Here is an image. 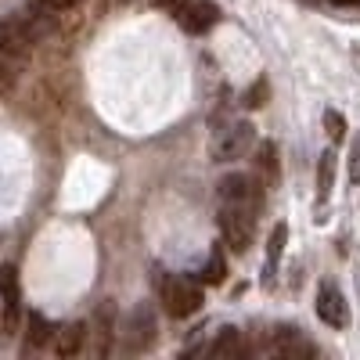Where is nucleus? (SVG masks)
Returning a JSON list of instances; mask_svg holds the SVG:
<instances>
[{
  "mask_svg": "<svg viewBox=\"0 0 360 360\" xmlns=\"http://www.w3.org/2000/svg\"><path fill=\"white\" fill-rule=\"evenodd\" d=\"M224 274H227V266H224V252L217 249L213 256H209L205 270H202V281H205V285H220V281H224Z\"/></svg>",
  "mask_w": 360,
  "mask_h": 360,
  "instance_id": "nucleus-17",
  "label": "nucleus"
},
{
  "mask_svg": "<svg viewBox=\"0 0 360 360\" xmlns=\"http://www.w3.org/2000/svg\"><path fill=\"white\" fill-rule=\"evenodd\" d=\"M263 98H266V83H256V86L249 90V94H245V105H249V108H259V105H263Z\"/></svg>",
  "mask_w": 360,
  "mask_h": 360,
  "instance_id": "nucleus-20",
  "label": "nucleus"
},
{
  "mask_svg": "<svg viewBox=\"0 0 360 360\" xmlns=\"http://www.w3.org/2000/svg\"><path fill=\"white\" fill-rule=\"evenodd\" d=\"M209 356H245V342L242 335L234 332V328H227V332H220V339L205 349Z\"/></svg>",
  "mask_w": 360,
  "mask_h": 360,
  "instance_id": "nucleus-14",
  "label": "nucleus"
},
{
  "mask_svg": "<svg viewBox=\"0 0 360 360\" xmlns=\"http://www.w3.org/2000/svg\"><path fill=\"white\" fill-rule=\"evenodd\" d=\"M220 234L224 242L234 249V252H249L252 245V231H256V209H245V205H224L220 202Z\"/></svg>",
  "mask_w": 360,
  "mask_h": 360,
  "instance_id": "nucleus-2",
  "label": "nucleus"
},
{
  "mask_svg": "<svg viewBox=\"0 0 360 360\" xmlns=\"http://www.w3.org/2000/svg\"><path fill=\"white\" fill-rule=\"evenodd\" d=\"M256 166H259V173L266 176V184H274V180H278V144H274V141H263V144H259Z\"/></svg>",
  "mask_w": 360,
  "mask_h": 360,
  "instance_id": "nucleus-15",
  "label": "nucleus"
},
{
  "mask_svg": "<svg viewBox=\"0 0 360 360\" xmlns=\"http://www.w3.org/2000/svg\"><path fill=\"white\" fill-rule=\"evenodd\" d=\"M0 303H4V328L15 332L18 314H22V285H18V270L11 263L0 266Z\"/></svg>",
  "mask_w": 360,
  "mask_h": 360,
  "instance_id": "nucleus-5",
  "label": "nucleus"
},
{
  "mask_svg": "<svg viewBox=\"0 0 360 360\" xmlns=\"http://www.w3.org/2000/svg\"><path fill=\"white\" fill-rule=\"evenodd\" d=\"M162 303L173 317H191L202 310V285L188 274H166L162 278Z\"/></svg>",
  "mask_w": 360,
  "mask_h": 360,
  "instance_id": "nucleus-1",
  "label": "nucleus"
},
{
  "mask_svg": "<svg viewBox=\"0 0 360 360\" xmlns=\"http://www.w3.org/2000/svg\"><path fill=\"white\" fill-rule=\"evenodd\" d=\"M324 127H328V137H332V141H342L346 137V119L339 112H332V108L324 112Z\"/></svg>",
  "mask_w": 360,
  "mask_h": 360,
  "instance_id": "nucleus-18",
  "label": "nucleus"
},
{
  "mask_svg": "<svg viewBox=\"0 0 360 360\" xmlns=\"http://www.w3.org/2000/svg\"><path fill=\"white\" fill-rule=\"evenodd\" d=\"M11 83H15V79H11V72H8L4 65H0V94H8V90H11Z\"/></svg>",
  "mask_w": 360,
  "mask_h": 360,
  "instance_id": "nucleus-23",
  "label": "nucleus"
},
{
  "mask_svg": "<svg viewBox=\"0 0 360 360\" xmlns=\"http://www.w3.org/2000/svg\"><path fill=\"white\" fill-rule=\"evenodd\" d=\"M54 339V324L44 317V314H29V332H25V342L33 346V349H40V346H47Z\"/></svg>",
  "mask_w": 360,
  "mask_h": 360,
  "instance_id": "nucleus-13",
  "label": "nucleus"
},
{
  "mask_svg": "<svg viewBox=\"0 0 360 360\" xmlns=\"http://www.w3.org/2000/svg\"><path fill=\"white\" fill-rule=\"evenodd\" d=\"M252 144H256L252 123H231V127L217 130V137H213V159H217V162L242 159Z\"/></svg>",
  "mask_w": 360,
  "mask_h": 360,
  "instance_id": "nucleus-3",
  "label": "nucleus"
},
{
  "mask_svg": "<svg viewBox=\"0 0 360 360\" xmlns=\"http://www.w3.org/2000/svg\"><path fill=\"white\" fill-rule=\"evenodd\" d=\"M332 176H335V148H328L317 162V202L324 205L328 195H332Z\"/></svg>",
  "mask_w": 360,
  "mask_h": 360,
  "instance_id": "nucleus-12",
  "label": "nucleus"
},
{
  "mask_svg": "<svg viewBox=\"0 0 360 360\" xmlns=\"http://www.w3.org/2000/svg\"><path fill=\"white\" fill-rule=\"evenodd\" d=\"M270 353H278V356H314V346L299 339L295 328H278V339H274V346H270Z\"/></svg>",
  "mask_w": 360,
  "mask_h": 360,
  "instance_id": "nucleus-11",
  "label": "nucleus"
},
{
  "mask_svg": "<svg viewBox=\"0 0 360 360\" xmlns=\"http://www.w3.org/2000/svg\"><path fill=\"white\" fill-rule=\"evenodd\" d=\"M176 18H180V25H184L191 37H202V33H209V29L220 22V8L213 4V0H188Z\"/></svg>",
  "mask_w": 360,
  "mask_h": 360,
  "instance_id": "nucleus-6",
  "label": "nucleus"
},
{
  "mask_svg": "<svg viewBox=\"0 0 360 360\" xmlns=\"http://www.w3.org/2000/svg\"><path fill=\"white\" fill-rule=\"evenodd\" d=\"M259 180L249 173H231L220 180V202L224 205H245V209H259L263 195H259Z\"/></svg>",
  "mask_w": 360,
  "mask_h": 360,
  "instance_id": "nucleus-4",
  "label": "nucleus"
},
{
  "mask_svg": "<svg viewBox=\"0 0 360 360\" xmlns=\"http://www.w3.org/2000/svg\"><path fill=\"white\" fill-rule=\"evenodd\" d=\"M155 8H162V11H169V15H180V8L188 4V0H152Z\"/></svg>",
  "mask_w": 360,
  "mask_h": 360,
  "instance_id": "nucleus-22",
  "label": "nucleus"
},
{
  "mask_svg": "<svg viewBox=\"0 0 360 360\" xmlns=\"http://www.w3.org/2000/svg\"><path fill=\"white\" fill-rule=\"evenodd\" d=\"M83 346H86V324L72 321V324L62 328V332L54 328V349H58V356H76V353H83Z\"/></svg>",
  "mask_w": 360,
  "mask_h": 360,
  "instance_id": "nucleus-10",
  "label": "nucleus"
},
{
  "mask_svg": "<svg viewBox=\"0 0 360 360\" xmlns=\"http://www.w3.org/2000/svg\"><path fill=\"white\" fill-rule=\"evenodd\" d=\"M33 33L18 22H0V54H8V58H29V51H33Z\"/></svg>",
  "mask_w": 360,
  "mask_h": 360,
  "instance_id": "nucleus-8",
  "label": "nucleus"
},
{
  "mask_svg": "<svg viewBox=\"0 0 360 360\" xmlns=\"http://www.w3.org/2000/svg\"><path fill=\"white\" fill-rule=\"evenodd\" d=\"M285 238H288V227H285V224H278V227H274V234H270V249H266V256H270V263H266V278L274 274L278 256H281V249H285Z\"/></svg>",
  "mask_w": 360,
  "mask_h": 360,
  "instance_id": "nucleus-16",
  "label": "nucleus"
},
{
  "mask_svg": "<svg viewBox=\"0 0 360 360\" xmlns=\"http://www.w3.org/2000/svg\"><path fill=\"white\" fill-rule=\"evenodd\" d=\"M346 173H349V184H360V134L349 148V159H346Z\"/></svg>",
  "mask_w": 360,
  "mask_h": 360,
  "instance_id": "nucleus-19",
  "label": "nucleus"
},
{
  "mask_svg": "<svg viewBox=\"0 0 360 360\" xmlns=\"http://www.w3.org/2000/svg\"><path fill=\"white\" fill-rule=\"evenodd\" d=\"M152 339H155V317H152V310L137 307L127 321V342H130V349H144V346H152Z\"/></svg>",
  "mask_w": 360,
  "mask_h": 360,
  "instance_id": "nucleus-9",
  "label": "nucleus"
},
{
  "mask_svg": "<svg viewBox=\"0 0 360 360\" xmlns=\"http://www.w3.org/2000/svg\"><path fill=\"white\" fill-rule=\"evenodd\" d=\"M332 4H342V8H349V4H360V0H332Z\"/></svg>",
  "mask_w": 360,
  "mask_h": 360,
  "instance_id": "nucleus-24",
  "label": "nucleus"
},
{
  "mask_svg": "<svg viewBox=\"0 0 360 360\" xmlns=\"http://www.w3.org/2000/svg\"><path fill=\"white\" fill-rule=\"evenodd\" d=\"M317 317L324 324H332V328H346L349 324V307H346V299L335 285H324L317 292Z\"/></svg>",
  "mask_w": 360,
  "mask_h": 360,
  "instance_id": "nucleus-7",
  "label": "nucleus"
},
{
  "mask_svg": "<svg viewBox=\"0 0 360 360\" xmlns=\"http://www.w3.org/2000/svg\"><path fill=\"white\" fill-rule=\"evenodd\" d=\"M40 4H44L47 11H69V8L79 4V0H40Z\"/></svg>",
  "mask_w": 360,
  "mask_h": 360,
  "instance_id": "nucleus-21",
  "label": "nucleus"
}]
</instances>
